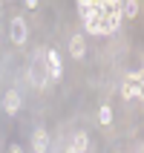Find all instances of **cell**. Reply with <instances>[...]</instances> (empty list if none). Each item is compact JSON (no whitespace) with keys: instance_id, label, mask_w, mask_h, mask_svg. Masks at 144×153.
Here are the masks:
<instances>
[{"instance_id":"3957f363","label":"cell","mask_w":144,"mask_h":153,"mask_svg":"<svg viewBox=\"0 0 144 153\" xmlns=\"http://www.w3.org/2000/svg\"><path fill=\"white\" fill-rule=\"evenodd\" d=\"M43 58H46V69H49V78H61V58L55 49H43Z\"/></svg>"},{"instance_id":"6da1fadb","label":"cell","mask_w":144,"mask_h":153,"mask_svg":"<svg viewBox=\"0 0 144 153\" xmlns=\"http://www.w3.org/2000/svg\"><path fill=\"white\" fill-rule=\"evenodd\" d=\"M29 81L35 87H46L52 81L49 78V69H46V58H43V52H38L32 58V67H29Z\"/></svg>"},{"instance_id":"30bf717a","label":"cell","mask_w":144,"mask_h":153,"mask_svg":"<svg viewBox=\"0 0 144 153\" xmlns=\"http://www.w3.org/2000/svg\"><path fill=\"white\" fill-rule=\"evenodd\" d=\"M78 15H81V20H89V17H95V9L89 6V0H78Z\"/></svg>"},{"instance_id":"8992f818","label":"cell","mask_w":144,"mask_h":153,"mask_svg":"<svg viewBox=\"0 0 144 153\" xmlns=\"http://www.w3.org/2000/svg\"><path fill=\"white\" fill-rule=\"evenodd\" d=\"M84 52H86V43H84V35L78 32V35H72V38H69V55H72V58H84Z\"/></svg>"},{"instance_id":"7a4b0ae2","label":"cell","mask_w":144,"mask_h":153,"mask_svg":"<svg viewBox=\"0 0 144 153\" xmlns=\"http://www.w3.org/2000/svg\"><path fill=\"white\" fill-rule=\"evenodd\" d=\"M84 26H86V32H89V35H112L110 26H107V20H104L101 15H95V17H89V20H84Z\"/></svg>"},{"instance_id":"ba28073f","label":"cell","mask_w":144,"mask_h":153,"mask_svg":"<svg viewBox=\"0 0 144 153\" xmlns=\"http://www.w3.org/2000/svg\"><path fill=\"white\" fill-rule=\"evenodd\" d=\"M141 6H138V0H121V17H127V20H136Z\"/></svg>"},{"instance_id":"277c9868","label":"cell","mask_w":144,"mask_h":153,"mask_svg":"<svg viewBox=\"0 0 144 153\" xmlns=\"http://www.w3.org/2000/svg\"><path fill=\"white\" fill-rule=\"evenodd\" d=\"M9 26H12V29H9V38H12L15 43H23L26 41V20L23 17H15Z\"/></svg>"},{"instance_id":"8fae6325","label":"cell","mask_w":144,"mask_h":153,"mask_svg":"<svg viewBox=\"0 0 144 153\" xmlns=\"http://www.w3.org/2000/svg\"><path fill=\"white\" fill-rule=\"evenodd\" d=\"M127 78H130V84H133V93H136V98H141V78H144V75H141V72H130Z\"/></svg>"},{"instance_id":"5bb4252c","label":"cell","mask_w":144,"mask_h":153,"mask_svg":"<svg viewBox=\"0 0 144 153\" xmlns=\"http://www.w3.org/2000/svg\"><path fill=\"white\" fill-rule=\"evenodd\" d=\"M0 15H3V12H0Z\"/></svg>"},{"instance_id":"9c48e42d","label":"cell","mask_w":144,"mask_h":153,"mask_svg":"<svg viewBox=\"0 0 144 153\" xmlns=\"http://www.w3.org/2000/svg\"><path fill=\"white\" fill-rule=\"evenodd\" d=\"M86 147H89V139H86V133H75L66 150H69V153H81V150H86Z\"/></svg>"},{"instance_id":"5b68a950","label":"cell","mask_w":144,"mask_h":153,"mask_svg":"<svg viewBox=\"0 0 144 153\" xmlns=\"http://www.w3.org/2000/svg\"><path fill=\"white\" fill-rule=\"evenodd\" d=\"M3 110H6L9 116H15V113L20 110V93H17V90H9V93L3 95Z\"/></svg>"},{"instance_id":"52a82bcc","label":"cell","mask_w":144,"mask_h":153,"mask_svg":"<svg viewBox=\"0 0 144 153\" xmlns=\"http://www.w3.org/2000/svg\"><path fill=\"white\" fill-rule=\"evenodd\" d=\"M46 147H49V133H46L43 127H38V130L32 133V150L41 153V150H46Z\"/></svg>"},{"instance_id":"4fadbf2b","label":"cell","mask_w":144,"mask_h":153,"mask_svg":"<svg viewBox=\"0 0 144 153\" xmlns=\"http://www.w3.org/2000/svg\"><path fill=\"white\" fill-rule=\"evenodd\" d=\"M26 6H29V9H35V6H38V0H26Z\"/></svg>"},{"instance_id":"7c38bea8","label":"cell","mask_w":144,"mask_h":153,"mask_svg":"<svg viewBox=\"0 0 144 153\" xmlns=\"http://www.w3.org/2000/svg\"><path fill=\"white\" fill-rule=\"evenodd\" d=\"M98 121H101V124H110V121H112V107H110V104H101V110H98Z\"/></svg>"}]
</instances>
